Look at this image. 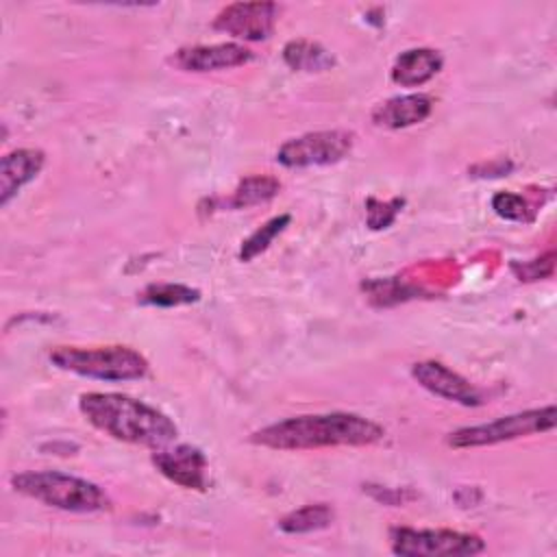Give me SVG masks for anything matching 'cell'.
Returning <instances> with one entry per match:
<instances>
[{"mask_svg": "<svg viewBox=\"0 0 557 557\" xmlns=\"http://www.w3.org/2000/svg\"><path fill=\"white\" fill-rule=\"evenodd\" d=\"M385 437L381 424L357 413H311L268 424L250 435L257 446L309 450L324 446H370Z\"/></svg>", "mask_w": 557, "mask_h": 557, "instance_id": "1", "label": "cell"}, {"mask_svg": "<svg viewBox=\"0 0 557 557\" xmlns=\"http://www.w3.org/2000/svg\"><path fill=\"white\" fill-rule=\"evenodd\" d=\"M78 409L91 426L117 442L163 448L178 435L163 411L124 394L87 392L81 394Z\"/></svg>", "mask_w": 557, "mask_h": 557, "instance_id": "2", "label": "cell"}, {"mask_svg": "<svg viewBox=\"0 0 557 557\" xmlns=\"http://www.w3.org/2000/svg\"><path fill=\"white\" fill-rule=\"evenodd\" d=\"M11 485L28 498L72 513H94L109 507V496L100 485L54 470L13 474Z\"/></svg>", "mask_w": 557, "mask_h": 557, "instance_id": "3", "label": "cell"}, {"mask_svg": "<svg viewBox=\"0 0 557 557\" xmlns=\"http://www.w3.org/2000/svg\"><path fill=\"white\" fill-rule=\"evenodd\" d=\"M50 361L67 372L100 381H135L146 376L148 359L131 346H57Z\"/></svg>", "mask_w": 557, "mask_h": 557, "instance_id": "4", "label": "cell"}, {"mask_svg": "<svg viewBox=\"0 0 557 557\" xmlns=\"http://www.w3.org/2000/svg\"><path fill=\"white\" fill-rule=\"evenodd\" d=\"M555 405H546L540 409H529L511 416L496 418L485 424L463 426L448 435V444L453 448H476V446H492L535 433H546L555 429Z\"/></svg>", "mask_w": 557, "mask_h": 557, "instance_id": "5", "label": "cell"}, {"mask_svg": "<svg viewBox=\"0 0 557 557\" xmlns=\"http://www.w3.org/2000/svg\"><path fill=\"white\" fill-rule=\"evenodd\" d=\"M392 553L400 557H461L476 555L485 548L474 533L453 529H411L394 527L389 531Z\"/></svg>", "mask_w": 557, "mask_h": 557, "instance_id": "6", "label": "cell"}, {"mask_svg": "<svg viewBox=\"0 0 557 557\" xmlns=\"http://www.w3.org/2000/svg\"><path fill=\"white\" fill-rule=\"evenodd\" d=\"M355 146V133L333 128L305 133L300 137L287 139L278 152L276 161L285 168H311L331 165L342 161Z\"/></svg>", "mask_w": 557, "mask_h": 557, "instance_id": "7", "label": "cell"}, {"mask_svg": "<svg viewBox=\"0 0 557 557\" xmlns=\"http://www.w3.org/2000/svg\"><path fill=\"white\" fill-rule=\"evenodd\" d=\"M278 4L274 2H233L226 4L213 20V28L239 39L261 41L274 30Z\"/></svg>", "mask_w": 557, "mask_h": 557, "instance_id": "8", "label": "cell"}, {"mask_svg": "<svg viewBox=\"0 0 557 557\" xmlns=\"http://www.w3.org/2000/svg\"><path fill=\"white\" fill-rule=\"evenodd\" d=\"M152 466L172 483L185 487V490H207V457L200 448L183 444L170 450H154L150 457Z\"/></svg>", "mask_w": 557, "mask_h": 557, "instance_id": "9", "label": "cell"}, {"mask_svg": "<svg viewBox=\"0 0 557 557\" xmlns=\"http://www.w3.org/2000/svg\"><path fill=\"white\" fill-rule=\"evenodd\" d=\"M411 374L424 389L446 400H455L463 407H479L483 403L481 392L470 381H466L461 374L440 361H418L413 363Z\"/></svg>", "mask_w": 557, "mask_h": 557, "instance_id": "10", "label": "cell"}, {"mask_svg": "<svg viewBox=\"0 0 557 557\" xmlns=\"http://www.w3.org/2000/svg\"><path fill=\"white\" fill-rule=\"evenodd\" d=\"M252 59V52L242 44H213L181 48L170 57V63L183 72H213L244 65Z\"/></svg>", "mask_w": 557, "mask_h": 557, "instance_id": "11", "label": "cell"}, {"mask_svg": "<svg viewBox=\"0 0 557 557\" xmlns=\"http://www.w3.org/2000/svg\"><path fill=\"white\" fill-rule=\"evenodd\" d=\"M433 98L426 94H407L389 98L374 107L372 122L383 128H407L429 117Z\"/></svg>", "mask_w": 557, "mask_h": 557, "instance_id": "12", "label": "cell"}, {"mask_svg": "<svg viewBox=\"0 0 557 557\" xmlns=\"http://www.w3.org/2000/svg\"><path fill=\"white\" fill-rule=\"evenodd\" d=\"M44 152L35 148H20L2 157L0 161V205L4 207L22 185L33 181L44 168Z\"/></svg>", "mask_w": 557, "mask_h": 557, "instance_id": "13", "label": "cell"}, {"mask_svg": "<svg viewBox=\"0 0 557 557\" xmlns=\"http://www.w3.org/2000/svg\"><path fill=\"white\" fill-rule=\"evenodd\" d=\"M442 54L433 48H411L396 57L392 81L400 87H418L431 81L442 70Z\"/></svg>", "mask_w": 557, "mask_h": 557, "instance_id": "14", "label": "cell"}, {"mask_svg": "<svg viewBox=\"0 0 557 557\" xmlns=\"http://www.w3.org/2000/svg\"><path fill=\"white\" fill-rule=\"evenodd\" d=\"M283 61L298 72H324L335 65L333 54L318 41L309 39L287 41L283 48Z\"/></svg>", "mask_w": 557, "mask_h": 557, "instance_id": "15", "label": "cell"}, {"mask_svg": "<svg viewBox=\"0 0 557 557\" xmlns=\"http://www.w3.org/2000/svg\"><path fill=\"white\" fill-rule=\"evenodd\" d=\"M335 513L333 507L326 503H315V505H305L300 509L289 511L278 520V529L285 533H311L326 529L333 522Z\"/></svg>", "mask_w": 557, "mask_h": 557, "instance_id": "16", "label": "cell"}, {"mask_svg": "<svg viewBox=\"0 0 557 557\" xmlns=\"http://www.w3.org/2000/svg\"><path fill=\"white\" fill-rule=\"evenodd\" d=\"M278 189H281V183L274 176H259V174L246 176L235 187L233 196L228 198V205L233 209H248L252 205L268 202L278 194Z\"/></svg>", "mask_w": 557, "mask_h": 557, "instance_id": "17", "label": "cell"}, {"mask_svg": "<svg viewBox=\"0 0 557 557\" xmlns=\"http://www.w3.org/2000/svg\"><path fill=\"white\" fill-rule=\"evenodd\" d=\"M200 298V292L181 283H152L148 285L137 300L144 305H154V307H178V305H189Z\"/></svg>", "mask_w": 557, "mask_h": 557, "instance_id": "18", "label": "cell"}, {"mask_svg": "<svg viewBox=\"0 0 557 557\" xmlns=\"http://www.w3.org/2000/svg\"><path fill=\"white\" fill-rule=\"evenodd\" d=\"M289 222H292V215H289V213H283V215H276V218L268 220L263 226H259L250 237H246V239L242 242L239 259H242V261H250V259H255L257 255H261L263 250H268L270 244L274 242V237L281 235Z\"/></svg>", "mask_w": 557, "mask_h": 557, "instance_id": "19", "label": "cell"}, {"mask_svg": "<svg viewBox=\"0 0 557 557\" xmlns=\"http://www.w3.org/2000/svg\"><path fill=\"white\" fill-rule=\"evenodd\" d=\"M492 209L496 215L505 218V220H513V222H527L531 220V209L527 205V200L518 194H509V191H498L492 198Z\"/></svg>", "mask_w": 557, "mask_h": 557, "instance_id": "20", "label": "cell"}, {"mask_svg": "<svg viewBox=\"0 0 557 557\" xmlns=\"http://www.w3.org/2000/svg\"><path fill=\"white\" fill-rule=\"evenodd\" d=\"M403 198H394L389 202H379L374 198L368 200V224L370 228H385L394 222L396 213L400 211L403 207Z\"/></svg>", "mask_w": 557, "mask_h": 557, "instance_id": "21", "label": "cell"}, {"mask_svg": "<svg viewBox=\"0 0 557 557\" xmlns=\"http://www.w3.org/2000/svg\"><path fill=\"white\" fill-rule=\"evenodd\" d=\"M374 494V492H372ZM376 500H383L385 505H403L405 498H403V492L398 490H383L381 494H374Z\"/></svg>", "mask_w": 557, "mask_h": 557, "instance_id": "22", "label": "cell"}]
</instances>
